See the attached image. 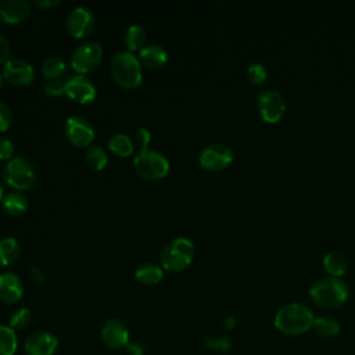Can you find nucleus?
Returning a JSON list of instances; mask_svg holds the SVG:
<instances>
[{"instance_id": "4c0bfd02", "label": "nucleus", "mask_w": 355, "mask_h": 355, "mask_svg": "<svg viewBox=\"0 0 355 355\" xmlns=\"http://www.w3.org/2000/svg\"><path fill=\"white\" fill-rule=\"evenodd\" d=\"M128 355H143L144 354V348L141 344L136 343V341H129L128 345L125 347Z\"/></svg>"}, {"instance_id": "b1692460", "label": "nucleus", "mask_w": 355, "mask_h": 355, "mask_svg": "<svg viewBox=\"0 0 355 355\" xmlns=\"http://www.w3.org/2000/svg\"><path fill=\"white\" fill-rule=\"evenodd\" d=\"M146 40H147V32L139 24H132L125 32V44L132 53L146 46Z\"/></svg>"}, {"instance_id": "f3484780", "label": "nucleus", "mask_w": 355, "mask_h": 355, "mask_svg": "<svg viewBox=\"0 0 355 355\" xmlns=\"http://www.w3.org/2000/svg\"><path fill=\"white\" fill-rule=\"evenodd\" d=\"M31 6L26 0H0V18L8 24H18L26 18Z\"/></svg>"}, {"instance_id": "cd10ccee", "label": "nucleus", "mask_w": 355, "mask_h": 355, "mask_svg": "<svg viewBox=\"0 0 355 355\" xmlns=\"http://www.w3.org/2000/svg\"><path fill=\"white\" fill-rule=\"evenodd\" d=\"M85 158H86L87 165L94 171H101L108 162L107 151L104 150V147H101L98 144L89 146Z\"/></svg>"}, {"instance_id": "58836bf2", "label": "nucleus", "mask_w": 355, "mask_h": 355, "mask_svg": "<svg viewBox=\"0 0 355 355\" xmlns=\"http://www.w3.org/2000/svg\"><path fill=\"white\" fill-rule=\"evenodd\" d=\"M60 0H36V4L40 7V8H49V7H53L55 4H58Z\"/></svg>"}, {"instance_id": "7ed1b4c3", "label": "nucleus", "mask_w": 355, "mask_h": 355, "mask_svg": "<svg viewBox=\"0 0 355 355\" xmlns=\"http://www.w3.org/2000/svg\"><path fill=\"white\" fill-rule=\"evenodd\" d=\"M110 69L114 80L125 89H133L141 82V62L139 57L129 50L118 51L111 58Z\"/></svg>"}, {"instance_id": "c85d7f7f", "label": "nucleus", "mask_w": 355, "mask_h": 355, "mask_svg": "<svg viewBox=\"0 0 355 355\" xmlns=\"http://www.w3.org/2000/svg\"><path fill=\"white\" fill-rule=\"evenodd\" d=\"M31 319H32L31 311L28 308H19L11 313L10 327H12L14 330H22L31 323Z\"/></svg>"}, {"instance_id": "c9c22d12", "label": "nucleus", "mask_w": 355, "mask_h": 355, "mask_svg": "<svg viewBox=\"0 0 355 355\" xmlns=\"http://www.w3.org/2000/svg\"><path fill=\"white\" fill-rule=\"evenodd\" d=\"M28 275H29L31 280H32L35 284H37V286H42V284L46 282V276H44V273H43V270H42L40 268L35 266V265H32V266L29 268Z\"/></svg>"}, {"instance_id": "bb28decb", "label": "nucleus", "mask_w": 355, "mask_h": 355, "mask_svg": "<svg viewBox=\"0 0 355 355\" xmlns=\"http://www.w3.org/2000/svg\"><path fill=\"white\" fill-rule=\"evenodd\" d=\"M67 69V64L64 58L58 55H50L42 62V72L47 79L60 78Z\"/></svg>"}, {"instance_id": "4be33fe9", "label": "nucleus", "mask_w": 355, "mask_h": 355, "mask_svg": "<svg viewBox=\"0 0 355 355\" xmlns=\"http://www.w3.org/2000/svg\"><path fill=\"white\" fill-rule=\"evenodd\" d=\"M312 329L318 336L324 338H331L340 333V323L333 316L320 315L313 319Z\"/></svg>"}, {"instance_id": "0eeeda50", "label": "nucleus", "mask_w": 355, "mask_h": 355, "mask_svg": "<svg viewBox=\"0 0 355 355\" xmlns=\"http://www.w3.org/2000/svg\"><path fill=\"white\" fill-rule=\"evenodd\" d=\"M103 58V47L97 42L78 44L71 54V65L79 73H86L97 68Z\"/></svg>"}, {"instance_id": "20e7f679", "label": "nucleus", "mask_w": 355, "mask_h": 355, "mask_svg": "<svg viewBox=\"0 0 355 355\" xmlns=\"http://www.w3.org/2000/svg\"><path fill=\"white\" fill-rule=\"evenodd\" d=\"M194 252L196 248L190 239L176 237L162 248L159 255L161 265L169 272H180L191 263Z\"/></svg>"}, {"instance_id": "412c9836", "label": "nucleus", "mask_w": 355, "mask_h": 355, "mask_svg": "<svg viewBox=\"0 0 355 355\" xmlns=\"http://www.w3.org/2000/svg\"><path fill=\"white\" fill-rule=\"evenodd\" d=\"M162 277L164 268L153 262L143 263L135 270V279L141 284H157L162 280Z\"/></svg>"}, {"instance_id": "6ab92c4d", "label": "nucleus", "mask_w": 355, "mask_h": 355, "mask_svg": "<svg viewBox=\"0 0 355 355\" xmlns=\"http://www.w3.org/2000/svg\"><path fill=\"white\" fill-rule=\"evenodd\" d=\"M1 205L4 208V211L8 214V215H12V216H18V215H22L28 207H29V202H28V198L26 196L19 191V190H12L10 193H7L3 200H1Z\"/></svg>"}, {"instance_id": "ddd939ff", "label": "nucleus", "mask_w": 355, "mask_h": 355, "mask_svg": "<svg viewBox=\"0 0 355 355\" xmlns=\"http://www.w3.org/2000/svg\"><path fill=\"white\" fill-rule=\"evenodd\" d=\"M3 76L11 85L24 86L33 80L35 68L26 60L12 57L8 58L7 62L3 65Z\"/></svg>"}, {"instance_id": "2eb2a0df", "label": "nucleus", "mask_w": 355, "mask_h": 355, "mask_svg": "<svg viewBox=\"0 0 355 355\" xmlns=\"http://www.w3.org/2000/svg\"><path fill=\"white\" fill-rule=\"evenodd\" d=\"M57 347V337L44 330L31 333L24 343V349L26 355H53Z\"/></svg>"}, {"instance_id": "9b49d317", "label": "nucleus", "mask_w": 355, "mask_h": 355, "mask_svg": "<svg viewBox=\"0 0 355 355\" xmlns=\"http://www.w3.org/2000/svg\"><path fill=\"white\" fill-rule=\"evenodd\" d=\"M64 93L76 103L85 104L94 100L97 94L96 85L92 79L82 73L68 76L64 80Z\"/></svg>"}, {"instance_id": "aec40b11", "label": "nucleus", "mask_w": 355, "mask_h": 355, "mask_svg": "<svg viewBox=\"0 0 355 355\" xmlns=\"http://www.w3.org/2000/svg\"><path fill=\"white\" fill-rule=\"evenodd\" d=\"M323 266L330 276L340 277L348 269V259L341 251L333 250L326 252V255L323 257Z\"/></svg>"}, {"instance_id": "c756f323", "label": "nucleus", "mask_w": 355, "mask_h": 355, "mask_svg": "<svg viewBox=\"0 0 355 355\" xmlns=\"http://www.w3.org/2000/svg\"><path fill=\"white\" fill-rule=\"evenodd\" d=\"M204 344L207 348L216 351V352H227L232 347V341L227 336L223 337H205Z\"/></svg>"}, {"instance_id": "7c9ffc66", "label": "nucleus", "mask_w": 355, "mask_h": 355, "mask_svg": "<svg viewBox=\"0 0 355 355\" xmlns=\"http://www.w3.org/2000/svg\"><path fill=\"white\" fill-rule=\"evenodd\" d=\"M268 76V71L265 68L263 64L261 62H251L247 68V78L255 83V85H259L262 83Z\"/></svg>"}, {"instance_id": "a211bd4d", "label": "nucleus", "mask_w": 355, "mask_h": 355, "mask_svg": "<svg viewBox=\"0 0 355 355\" xmlns=\"http://www.w3.org/2000/svg\"><path fill=\"white\" fill-rule=\"evenodd\" d=\"M139 60L143 65L151 68V69H158L162 68L166 61H168V53L166 50L155 43H148L143 46L139 50Z\"/></svg>"}, {"instance_id": "ea45409f", "label": "nucleus", "mask_w": 355, "mask_h": 355, "mask_svg": "<svg viewBox=\"0 0 355 355\" xmlns=\"http://www.w3.org/2000/svg\"><path fill=\"white\" fill-rule=\"evenodd\" d=\"M225 326H226L227 329H233V327L236 326V319H234L233 316H227V318L225 319Z\"/></svg>"}, {"instance_id": "f257e3e1", "label": "nucleus", "mask_w": 355, "mask_h": 355, "mask_svg": "<svg viewBox=\"0 0 355 355\" xmlns=\"http://www.w3.org/2000/svg\"><path fill=\"white\" fill-rule=\"evenodd\" d=\"M313 312L304 302H288L277 309L273 318L275 327L286 336H300L312 329Z\"/></svg>"}, {"instance_id": "79ce46f5", "label": "nucleus", "mask_w": 355, "mask_h": 355, "mask_svg": "<svg viewBox=\"0 0 355 355\" xmlns=\"http://www.w3.org/2000/svg\"><path fill=\"white\" fill-rule=\"evenodd\" d=\"M3 80H4V76H3V72L0 71V87L3 86Z\"/></svg>"}, {"instance_id": "dca6fc26", "label": "nucleus", "mask_w": 355, "mask_h": 355, "mask_svg": "<svg viewBox=\"0 0 355 355\" xmlns=\"http://www.w3.org/2000/svg\"><path fill=\"white\" fill-rule=\"evenodd\" d=\"M24 284L18 275L12 272L0 273V300L6 304H14L21 300Z\"/></svg>"}, {"instance_id": "473e14b6", "label": "nucleus", "mask_w": 355, "mask_h": 355, "mask_svg": "<svg viewBox=\"0 0 355 355\" xmlns=\"http://www.w3.org/2000/svg\"><path fill=\"white\" fill-rule=\"evenodd\" d=\"M43 90L50 96H60L64 93V80L57 79H47V82L43 86Z\"/></svg>"}, {"instance_id": "a19ab883", "label": "nucleus", "mask_w": 355, "mask_h": 355, "mask_svg": "<svg viewBox=\"0 0 355 355\" xmlns=\"http://www.w3.org/2000/svg\"><path fill=\"white\" fill-rule=\"evenodd\" d=\"M3 197H4V189H3V183L0 182V201L3 200Z\"/></svg>"}, {"instance_id": "f03ea898", "label": "nucleus", "mask_w": 355, "mask_h": 355, "mask_svg": "<svg viewBox=\"0 0 355 355\" xmlns=\"http://www.w3.org/2000/svg\"><path fill=\"white\" fill-rule=\"evenodd\" d=\"M309 295L315 304L322 308H337L343 305L348 295L349 287L345 280L336 276H322L309 287Z\"/></svg>"}, {"instance_id": "6e6552de", "label": "nucleus", "mask_w": 355, "mask_h": 355, "mask_svg": "<svg viewBox=\"0 0 355 355\" xmlns=\"http://www.w3.org/2000/svg\"><path fill=\"white\" fill-rule=\"evenodd\" d=\"M257 108L266 122H277L286 111V101L279 90L268 87L258 93Z\"/></svg>"}, {"instance_id": "393cba45", "label": "nucleus", "mask_w": 355, "mask_h": 355, "mask_svg": "<svg viewBox=\"0 0 355 355\" xmlns=\"http://www.w3.org/2000/svg\"><path fill=\"white\" fill-rule=\"evenodd\" d=\"M19 255V243L15 237L7 236L0 240V265L12 263Z\"/></svg>"}, {"instance_id": "39448f33", "label": "nucleus", "mask_w": 355, "mask_h": 355, "mask_svg": "<svg viewBox=\"0 0 355 355\" xmlns=\"http://www.w3.org/2000/svg\"><path fill=\"white\" fill-rule=\"evenodd\" d=\"M3 178L7 184L21 191L31 189L36 183L37 171L32 161L25 157L17 155L6 164L3 169Z\"/></svg>"}, {"instance_id": "5701e85b", "label": "nucleus", "mask_w": 355, "mask_h": 355, "mask_svg": "<svg viewBox=\"0 0 355 355\" xmlns=\"http://www.w3.org/2000/svg\"><path fill=\"white\" fill-rule=\"evenodd\" d=\"M107 147L119 157H128L135 151L133 140L125 133H115L108 139Z\"/></svg>"}, {"instance_id": "423d86ee", "label": "nucleus", "mask_w": 355, "mask_h": 355, "mask_svg": "<svg viewBox=\"0 0 355 355\" xmlns=\"http://www.w3.org/2000/svg\"><path fill=\"white\" fill-rule=\"evenodd\" d=\"M133 166L139 176L147 180L164 178L169 171L168 158L157 150H141L133 158Z\"/></svg>"}, {"instance_id": "a878e982", "label": "nucleus", "mask_w": 355, "mask_h": 355, "mask_svg": "<svg viewBox=\"0 0 355 355\" xmlns=\"http://www.w3.org/2000/svg\"><path fill=\"white\" fill-rule=\"evenodd\" d=\"M18 347L17 333L12 327L0 324V355H14Z\"/></svg>"}, {"instance_id": "e433bc0d", "label": "nucleus", "mask_w": 355, "mask_h": 355, "mask_svg": "<svg viewBox=\"0 0 355 355\" xmlns=\"http://www.w3.org/2000/svg\"><path fill=\"white\" fill-rule=\"evenodd\" d=\"M10 58V42L0 33V65H4Z\"/></svg>"}, {"instance_id": "4468645a", "label": "nucleus", "mask_w": 355, "mask_h": 355, "mask_svg": "<svg viewBox=\"0 0 355 355\" xmlns=\"http://www.w3.org/2000/svg\"><path fill=\"white\" fill-rule=\"evenodd\" d=\"M101 340L110 349L125 348L129 343V330L122 320L108 319L101 327Z\"/></svg>"}, {"instance_id": "2f4dec72", "label": "nucleus", "mask_w": 355, "mask_h": 355, "mask_svg": "<svg viewBox=\"0 0 355 355\" xmlns=\"http://www.w3.org/2000/svg\"><path fill=\"white\" fill-rule=\"evenodd\" d=\"M151 141V133L147 128H139L136 132H135V139H133V143L135 146H137L141 150H147L148 148V144Z\"/></svg>"}, {"instance_id": "72a5a7b5", "label": "nucleus", "mask_w": 355, "mask_h": 355, "mask_svg": "<svg viewBox=\"0 0 355 355\" xmlns=\"http://www.w3.org/2000/svg\"><path fill=\"white\" fill-rule=\"evenodd\" d=\"M14 151H15V148H14L12 141L8 137L0 135V159L10 161L11 158H14Z\"/></svg>"}, {"instance_id": "9d476101", "label": "nucleus", "mask_w": 355, "mask_h": 355, "mask_svg": "<svg viewBox=\"0 0 355 355\" xmlns=\"http://www.w3.org/2000/svg\"><path fill=\"white\" fill-rule=\"evenodd\" d=\"M64 132L67 139L78 147L90 146L94 140L93 125L86 118L79 115H72L67 118L64 123Z\"/></svg>"}, {"instance_id": "1a4fd4ad", "label": "nucleus", "mask_w": 355, "mask_h": 355, "mask_svg": "<svg viewBox=\"0 0 355 355\" xmlns=\"http://www.w3.org/2000/svg\"><path fill=\"white\" fill-rule=\"evenodd\" d=\"M233 159V151L229 146L223 143H209L207 144L200 155L198 161L201 166L211 171H220L226 168Z\"/></svg>"}, {"instance_id": "f8f14e48", "label": "nucleus", "mask_w": 355, "mask_h": 355, "mask_svg": "<svg viewBox=\"0 0 355 355\" xmlns=\"http://www.w3.org/2000/svg\"><path fill=\"white\" fill-rule=\"evenodd\" d=\"M94 24V14L83 6L72 8L67 15V29L76 39L87 36L93 31Z\"/></svg>"}, {"instance_id": "f704fd0d", "label": "nucleus", "mask_w": 355, "mask_h": 355, "mask_svg": "<svg viewBox=\"0 0 355 355\" xmlns=\"http://www.w3.org/2000/svg\"><path fill=\"white\" fill-rule=\"evenodd\" d=\"M12 121V112L10 107L0 100V132H4L10 128Z\"/></svg>"}]
</instances>
